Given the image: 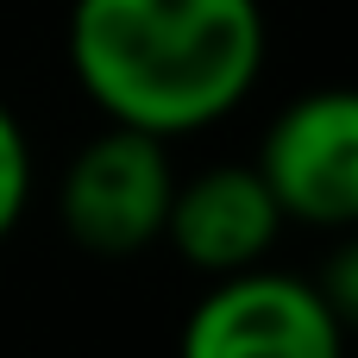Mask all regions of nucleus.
Wrapping results in <instances>:
<instances>
[{
    "label": "nucleus",
    "mask_w": 358,
    "mask_h": 358,
    "mask_svg": "<svg viewBox=\"0 0 358 358\" xmlns=\"http://www.w3.org/2000/svg\"><path fill=\"white\" fill-rule=\"evenodd\" d=\"M63 44L107 126L176 145L252 101L271 19L264 0H69Z\"/></svg>",
    "instance_id": "obj_1"
},
{
    "label": "nucleus",
    "mask_w": 358,
    "mask_h": 358,
    "mask_svg": "<svg viewBox=\"0 0 358 358\" xmlns=\"http://www.w3.org/2000/svg\"><path fill=\"white\" fill-rule=\"evenodd\" d=\"M252 170L264 176L283 227L352 233L358 227V94L352 88H308L289 107H277Z\"/></svg>",
    "instance_id": "obj_4"
},
{
    "label": "nucleus",
    "mask_w": 358,
    "mask_h": 358,
    "mask_svg": "<svg viewBox=\"0 0 358 358\" xmlns=\"http://www.w3.org/2000/svg\"><path fill=\"white\" fill-rule=\"evenodd\" d=\"M176 358H346V315L315 277L252 264L195 296Z\"/></svg>",
    "instance_id": "obj_2"
},
{
    "label": "nucleus",
    "mask_w": 358,
    "mask_h": 358,
    "mask_svg": "<svg viewBox=\"0 0 358 358\" xmlns=\"http://www.w3.org/2000/svg\"><path fill=\"white\" fill-rule=\"evenodd\" d=\"M283 214L252 164H208L195 176H176L170 214H164V245L195 271V277H233L252 271L277 252Z\"/></svg>",
    "instance_id": "obj_5"
},
{
    "label": "nucleus",
    "mask_w": 358,
    "mask_h": 358,
    "mask_svg": "<svg viewBox=\"0 0 358 358\" xmlns=\"http://www.w3.org/2000/svg\"><path fill=\"white\" fill-rule=\"evenodd\" d=\"M170 195H176L170 145L132 126H101L63 164L57 214L88 258H138L164 239Z\"/></svg>",
    "instance_id": "obj_3"
},
{
    "label": "nucleus",
    "mask_w": 358,
    "mask_h": 358,
    "mask_svg": "<svg viewBox=\"0 0 358 358\" xmlns=\"http://www.w3.org/2000/svg\"><path fill=\"white\" fill-rule=\"evenodd\" d=\"M31 182H38L31 138H25L19 113L0 101V239L19 233V220H25V208H31Z\"/></svg>",
    "instance_id": "obj_6"
}]
</instances>
